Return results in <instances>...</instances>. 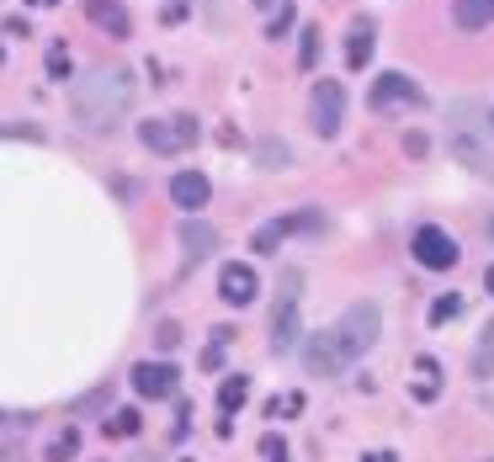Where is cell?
I'll use <instances>...</instances> for the list:
<instances>
[{
	"mask_svg": "<svg viewBox=\"0 0 494 462\" xmlns=\"http://www.w3.org/2000/svg\"><path fill=\"white\" fill-rule=\"evenodd\" d=\"M378 335H383V308H378L373 298H362V303H351L340 319H329L319 335L303 341V367H309L314 378H340L351 361H362L367 351L378 346Z\"/></svg>",
	"mask_w": 494,
	"mask_h": 462,
	"instance_id": "6da1fadb",
	"label": "cell"
},
{
	"mask_svg": "<svg viewBox=\"0 0 494 462\" xmlns=\"http://www.w3.org/2000/svg\"><path fill=\"white\" fill-rule=\"evenodd\" d=\"M69 107H75L80 133L107 138V133H117V128L128 122V112H133V75H128L122 64H96V69H85Z\"/></svg>",
	"mask_w": 494,
	"mask_h": 462,
	"instance_id": "7a4b0ae2",
	"label": "cell"
},
{
	"mask_svg": "<svg viewBox=\"0 0 494 462\" xmlns=\"http://www.w3.org/2000/svg\"><path fill=\"white\" fill-rule=\"evenodd\" d=\"M298 292H303V277L298 271H282V298L272 308V351L287 356L292 341H298Z\"/></svg>",
	"mask_w": 494,
	"mask_h": 462,
	"instance_id": "3957f363",
	"label": "cell"
},
{
	"mask_svg": "<svg viewBox=\"0 0 494 462\" xmlns=\"http://www.w3.org/2000/svg\"><path fill=\"white\" fill-rule=\"evenodd\" d=\"M139 138H144V149H155V155H175V149H192V144H197V122H192V117H175V122L149 117V122L139 128Z\"/></svg>",
	"mask_w": 494,
	"mask_h": 462,
	"instance_id": "277c9868",
	"label": "cell"
},
{
	"mask_svg": "<svg viewBox=\"0 0 494 462\" xmlns=\"http://www.w3.org/2000/svg\"><path fill=\"white\" fill-rule=\"evenodd\" d=\"M415 261L426 266V271H452L457 266V239L436 224H426V229H415Z\"/></svg>",
	"mask_w": 494,
	"mask_h": 462,
	"instance_id": "5b68a950",
	"label": "cell"
},
{
	"mask_svg": "<svg viewBox=\"0 0 494 462\" xmlns=\"http://www.w3.org/2000/svg\"><path fill=\"white\" fill-rule=\"evenodd\" d=\"M340 122H346V85H340V80H319V85H314V128H319L325 138H335Z\"/></svg>",
	"mask_w": 494,
	"mask_h": 462,
	"instance_id": "8992f818",
	"label": "cell"
},
{
	"mask_svg": "<svg viewBox=\"0 0 494 462\" xmlns=\"http://www.w3.org/2000/svg\"><path fill=\"white\" fill-rule=\"evenodd\" d=\"M367 102H373V112H404V107H420V85L409 75H383Z\"/></svg>",
	"mask_w": 494,
	"mask_h": 462,
	"instance_id": "52a82bcc",
	"label": "cell"
},
{
	"mask_svg": "<svg viewBox=\"0 0 494 462\" xmlns=\"http://www.w3.org/2000/svg\"><path fill=\"white\" fill-rule=\"evenodd\" d=\"M256 292H261V282H256V266H245V261H229V266L219 271V298H223V303L245 308Z\"/></svg>",
	"mask_w": 494,
	"mask_h": 462,
	"instance_id": "ba28073f",
	"label": "cell"
},
{
	"mask_svg": "<svg viewBox=\"0 0 494 462\" xmlns=\"http://www.w3.org/2000/svg\"><path fill=\"white\" fill-rule=\"evenodd\" d=\"M208 197H213V181H208L202 171H175L170 175V202H175V208L197 213V208H208Z\"/></svg>",
	"mask_w": 494,
	"mask_h": 462,
	"instance_id": "9c48e42d",
	"label": "cell"
},
{
	"mask_svg": "<svg viewBox=\"0 0 494 462\" xmlns=\"http://www.w3.org/2000/svg\"><path fill=\"white\" fill-rule=\"evenodd\" d=\"M298 229H314V213H287V218L261 224V229H256V239H250V250H256V255H272L276 244H282L287 234H298Z\"/></svg>",
	"mask_w": 494,
	"mask_h": 462,
	"instance_id": "30bf717a",
	"label": "cell"
},
{
	"mask_svg": "<svg viewBox=\"0 0 494 462\" xmlns=\"http://www.w3.org/2000/svg\"><path fill=\"white\" fill-rule=\"evenodd\" d=\"M133 388H139L144 399H170V394H175V367H165V361H139V367H133Z\"/></svg>",
	"mask_w": 494,
	"mask_h": 462,
	"instance_id": "8fae6325",
	"label": "cell"
},
{
	"mask_svg": "<svg viewBox=\"0 0 494 462\" xmlns=\"http://www.w3.org/2000/svg\"><path fill=\"white\" fill-rule=\"evenodd\" d=\"M85 16L102 27V32H112V38H128L133 32V22H128V11L117 5V0H85Z\"/></svg>",
	"mask_w": 494,
	"mask_h": 462,
	"instance_id": "7c38bea8",
	"label": "cell"
},
{
	"mask_svg": "<svg viewBox=\"0 0 494 462\" xmlns=\"http://www.w3.org/2000/svg\"><path fill=\"white\" fill-rule=\"evenodd\" d=\"M452 22H457L463 32L490 27V22H494V0H457V5H452Z\"/></svg>",
	"mask_w": 494,
	"mask_h": 462,
	"instance_id": "4fadbf2b",
	"label": "cell"
},
{
	"mask_svg": "<svg viewBox=\"0 0 494 462\" xmlns=\"http://www.w3.org/2000/svg\"><path fill=\"white\" fill-rule=\"evenodd\" d=\"M346 64L351 69H367L373 64V22H356L351 38H346Z\"/></svg>",
	"mask_w": 494,
	"mask_h": 462,
	"instance_id": "5bb4252c",
	"label": "cell"
},
{
	"mask_svg": "<svg viewBox=\"0 0 494 462\" xmlns=\"http://www.w3.org/2000/svg\"><path fill=\"white\" fill-rule=\"evenodd\" d=\"M181 244H186V255H208V250L219 244V229L202 224V218H186V224H181Z\"/></svg>",
	"mask_w": 494,
	"mask_h": 462,
	"instance_id": "9a60e30c",
	"label": "cell"
},
{
	"mask_svg": "<svg viewBox=\"0 0 494 462\" xmlns=\"http://www.w3.org/2000/svg\"><path fill=\"white\" fill-rule=\"evenodd\" d=\"M457 160H463V165H473V171H484L494 181V155L473 138V133H457Z\"/></svg>",
	"mask_w": 494,
	"mask_h": 462,
	"instance_id": "2e32d148",
	"label": "cell"
},
{
	"mask_svg": "<svg viewBox=\"0 0 494 462\" xmlns=\"http://www.w3.org/2000/svg\"><path fill=\"white\" fill-rule=\"evenodd\" d=\"M473 378H494V319L479 335V351H473Z\"/></svg>",
	"mask_w": 494,
	"mask_h": 462,
	"instance_id": "e0dca14e",
	"label": "cell"
},
{
	"mask_svg": "<svg viewBox=\"0 0 494 462\" xmlns=\"http://www.w3.org/2000/svg\"><path fill=\"white\" fill-rule=\"evenodd\" d=\"M139 425H144V420H139V409H112V414H107V425H102V431H107L112 441H122V436H133Z\"/></svg>",
	"mask_w": 494,
	"mask_h": 462,
	"instance_id": "ac0fdd59",
	"label": "cell"
},
{
	"mask_svg": "<svg viewBox=\"0 0 494 462\" xmlns=\"http://www.w3.org/2000/svg\"><path fill=\"white\" fill-rule=\"evenodd\" d=\"M463 303H468L463 292H441V298H436V308H431V319H436V324H446V319H457V314H463Z\"/></svg>",
	"mask_w": 494,
	"mask_h": 462,
	"instance_id": "d6986e66",
	"label": "cell"
},
{
	"mask_svg": "<svg viewBox=\"0 0 494 462\" xmlns=\"http://www.w3.org/2000/svg\"><path fill=\"white\" fill-rule=\"evenodd\" d=\"M245 399H250V388H245V378H229V383H223V414H234V409L245 404Z\"/></svg>",
	"mask_w": 494,
	"mask_h": 462,
	"instance_id": "ffe728a7",
	"label": "cell"
},
{
	"mask_svg": "<svg viewBox=\"0 0 494 462\" xmlns=\"http://www.w3.org/2000/svg\"><path fill=\"white\" fill-rule=\"evenodd\" d=\"M298 64L314 69L319 64V27H303V49H298Z\"/></svg>",
	"mask_w": 494,
	"mask_h": 462,
	"instance_id": "44dd1931",
	"label": "cell"
},
{
	"mask_svg": "<svg viewBox=\"0 0 494 462\" xmlns=\"http://www.w3.org/2000/svg\"><path fill=\"white\" fill-rule=\"evenodd\" d=\"M75 447H80V431H64L54 447H49V462H69L75 458Z\"/></svg>",
	"mask_w": 494,
	"mask_h": 462,
	"instance_id": "7402d4cb",
	"label": "cell"
},
{
	"mask_svg": "<svg viewBox=\"0 0 494 462\" xmlns=\"http://www.w3.org/2000/svg\"><path fill=\"white\" fill-rule=\"evenodd\" d=\"M223 341H229V330H219L213 346L202 351V372H223Z\"/></svg>",
	"mask_w": 494,
	"mask_h": 462,
	"instance_id": "603a6c76",
	"label": "cell"
},
{
	"mask_svg": "<svg viewBox=\"0 0 494 462\" xmlns=\"http://www.w3.org/2000/svg\"><path fill=\"white\" fill-rule=\"evenodd\" d=\"M261 458L266 462H287V441H282V436H266V441H261Z\"/></svg>",
	"mask_w": 494,
	"mask_h": 462,
	"instance_id": "cb8c5ba5",
	"label": "cell"
},
{
	"mask_svg": "<svg viewBox=\"0 0 494 462\" xmlns=\"http://www.w3.org/2000/svg\"><path fill=\"white\" fill-rule=\"evenodd\" d=\"M256 155H261L266 165H282V160H287V149H282V144H272V138H266V144H256Z\"/></svg>",
	"mask_w": 494,
	"mask_h": 462,
	"instance_id": "d4e9b609",
	"label": "cell"
},
{
	"mask_svg": "<svg viewBox=\"0 0 494 462\" xmlns=\"http://www.w3.org/2000/svg\"><path fill=\"white\" fill-rule=\"evenodd\" d=\"M272 414H303V399H298V394H282L272 404Z\"/></svg>",
	"mask_w": 494,
	"mask_h": 462,
	"instance_id": "484cf974",
	"label": "cell"
},
{
	"mask_svg": "<svg viewBox=\"0 0 494 462\" xmlns=\"http://www.w3.org/2000/svg\"><path fill=\"white\" fill-rule=\"evenodd\" d=\"M362 462H399V458H393V452H367Z\"/></svg>",
	"mask_w": 494,
	"mask_h": 462,
	"instance_id": "4316f807",
	"label": "cell"
},
{
	"mask_svg": "<svg viewBox=\"0 0 494 462\" xmlns=\"http://www.w3.org/2000/svg\"><path fill=\"white\" fill-rule=\"evenodd\" d=\"M484 288H490V292H494V266H490V271H484Z\"/></svg>",
	"mask_w": 494,
	"mask_h": 462,
	"instance_id": "83f0119b",
	"label": "cell"
},
{
	"mask_svg": "<svg viewBox=\"0 0 494 462\" xmlns=\"http://www.w3.org/2000/svg\"><path fill=\"white\" fill-rule=\"evenodd\" d=\"M490 234H494V218H490Z\"/></svg>",
	"mask_w": 494,
	"mask_h": 462,
	"instance_id": "f1b7e54d",
	"label": "cell"
},
{
	"mask_svg": "<svg viewBox=\"0 0 494 462\" xmlns=\"http://www.w3.org/2000/svg\"><path fill=\"white\" fill-rule=\"evenodd\" d=\"M133 462H144V458H133Z\"/></svg>",
	"mask_w": 494,
	"mask_h": 462,
	"instance_id": "f546056e",
	"label": "cell"
}]
</instances>
